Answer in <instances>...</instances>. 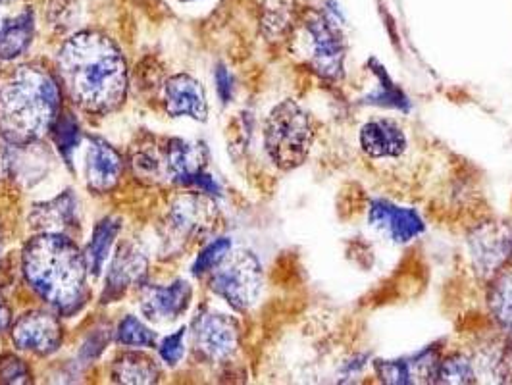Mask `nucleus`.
I'll return each mask as SVG.
<instances>
[{
  "instance_id": "nucleus-6",
  "label": "nucleus",
  "mask_w": 512,
  "mask_h": 385,
  "mask_svg": "<svg viewBox=\"0 0 512 385\" xmlns=\"http://www.w3.org/2000/svg\"><path fill=\"white\" fill-rule=\"evenodd\" d=\"M262 264L251 251H235L224 258L210 278L212 291L231 308L245 312L255 305L262 293Z\"/></svg>"
},
{
  "instance_id": "nucleus-18",
  "label": "nucleus",
  "mask_w": 512,
  "mask_h": 385,
  "mask_svg": "<svg viewBox=\"0 0 512 385\" xmlns=\"http://www.w3.org/2000/svg\"><path fill=\"white\" fill-rule=\"evenodd\" d=\"M31 224L45 233H66L77 224V199L66 191L49 203L33 206Z\"/></svg>"
},
{
  "instance_id": "nucleus-13",
  "label": "nucleus",
  "mask_w": 512,
  "mask_h": 385,
  "mask_svg": "<svg viewBox=\"0 0 512 385\" xmlns=\"http://www.w3.org/2000/svg\"><path fill=\"white\" fill-rule=\"evenodd\" d=\"M147 268L149 262L141 253V249H137L133 243L122 245L112 260L110 272L106 276L103 303L118 301L128 293V289L139 287L147 280Z\"/></svg>"
},
{
  "instance_id": "nucleus-37",
  "label": "nucleus",
  "mask_w": 512,
  "mask_h": 385,
  "mask_svg": "<svg viewBox=\"0 0 512 385\" xmlns=\"http://www.w3.org/2000/svg\"><path fill=\"white\" fill-rule=\"evenodd\" d=\"M181 2H197V0H181Z\"/></svg>"
},
{
  "instance_id": "nucleus-23",
  "label": "nucleus",
  "mask_w": 512,
  "mask_h": 385,
  "mask_svg": "<svg viewBox=\"0 0 512 385\" xmlns=\"http://www.w3.org/2000/svg\"><path fill=\"white\" fill-rule=\"evenodd\" d=\"M158 374L156 362L143 353H126L112 364V380L120 384H154Z\"/></svg>"
},
{
  "instance_id": "nucleus-10",
  "label": "nucleus",
  "mask_w": 512,
  "mask_h": 385,
  "mask_svg": "<svg viewBox=\"0 0 512 385\" xmlns=\"http://www.w3.org/2000/svg\"><path fill=\"white\" fill-rule=\"evenodd\" d=\"M12 341L18 349L39 357H49L62 343V328L56 316L33 310L20 316L12 326Z\"/></svg>"
},
{
  "instance_id": "nucleus-36",
  "label": "nucleus",
  "mask_w": 512,
  "mask_h": 385,
  "mask_svg": "<svg viewBox=\"0 0 512 385\" xmlns=\"http://www.w3.org/2000/svg\"><path fill=\"white\" fill-rule=\"evenodd\" d=\"M14 2H18V0H0V4H4V6L6 4H14Z\"/></svg>"
},
{
  "instance_id": "nucleus-3",
  "label": "nucleus",
  "mask_w": 512,
  "mask_h": 385,
  "mask_svg": "<svg viewBox=\"0 0 512 385\" xmlns=\"http://www.w3.org/2000/svg\"><path fill=\"white\" fill-rule=\"evenodd\" d=\"M60 108L56 81L41 68L22 66L0 85V129L14 145L51 131Z\"/></svg>"
},
{
  "instance_id": "nucleus-34",
  "label": "nucleus",
  "mask_w": 512,
  "mask_h": 385,
  "mask_svg": "<svg viewBox=\"0 0 512 385\" xmlns=\"http://www.w3.org/2000/svg\"><path fill=\"white\" fill-rule=\"evenodd\" d=\"M12 147H14V143L0 129V180L6 178L10 174V170H12V162H14Z\"/></svg>"
},
{
  "instance_id": "nucleus-20",
  "label": "nucleus",
  "mask_w": 512,
  "mask_h": 385,
  "mask_svg": "<svg viewBox=\"0 0 512 385\" xmlns=\"http://www.w3.org/2000/svg\"><path fill=\"white\" fill-rule=\"evenodd\" d=\"M35 37V12L31 6L0 24V58L14 60L29 49Z\"/></svg>"
},
{
  "instance_id": "nucleus-12",
  "label": "nucleus",
  "mask_w": 512,
  "mask_h": 385,
  "mask_svg": "<svg viewBox=\"0 0 512 385\" xmlns=\"http://www.w3.org/2000/svg\"><path fill=\"white\" fill-rule=\"evenodd\" d=\"M439 353L434 347L410 355L405 359L374 360V372L384 384H416V382H436Z\"/></svg>"
},
{
  "instance_id": "nucleus-1",
  "label": "nucleus",
  "mask_w": 512,
  "mask_h": 385,
  "mask_svg": "<svg viewBox=\"0 0 512 385\" xmlns=\"http://www.w3.org/2000/svg\"><path fill=\"white\" fill-rule=\"evenodd\" d=\"M58 72L72 101L93 114L120 108L128 93V70L120 49L99 31H81L58 52Z\"/></svg>"
},
{
  "instance_id": "nucleus-24",
  "label": "nucleus",
  "mask_w": 512,
  "mask_h": 385,
  "mask_svg": "<svg viewBox=\"0 0 512 385\" xmlns=\"http://www.w3.org/2000/svg\"><path fill=\"white\" fill-rule=\"evenodd\" d=\"M478 366L476 359L464 353H453L439 360L437 366V384H474L478 382Z\"/></svg>"
},
{
  "instance_id": "nucleus-8",
  "label": "nucleus",
  "mask_w": 512,
  "mask_h": 385,
  "mask_svg": "<svg viewBox=\"0 0 512 385\" xmlns=\"http://www.w3.org/2000/svg\"><path fill=\"white\" fill-rule=\"evenodd\" d=\"M468 251L478 276L491 280L511 262L512 228L505 224H482L468 237Z\"/></svg>"
},
{
  "instance_id": "nucleus-2",
  "label": "nucleus",
  "mask_w": 512,
  "mask_h": 385,
  "mask_svg": "<svg viewBox=\"0 0 512 385\" xmlns=\"http://www.w3.org/2000/svg\"><path fill=\"white\" fill-rule=\"evenodd\" d=\"M29 287L58 314H74L87 299V260L66 233H41L22 255Z\"/></svg>"
},
{
  "instance_id": "nucleus-25",
  "label": "nucleus",
  "mask_w": 512,
  "mask_h": 385,
  "mask_svg": "<svg viewBox=\"0 0 512 385\" xmlns=\"http://www.w3.org/2000/svg\"><path fill=\"white\" fill-rule=\"evenodd\" d=\"M295 22L293 0H266L262 8V29L270 41L285 37Z\"/></svg>"
},
{
  "instance_id": "nucleus-38",
  "label": "nucleus",
  "mask_w": 512,
  "mask_h": 385,
  "mask_svg": "<svg viewBox=\"0 0 512 385\" xmlns=\"http://www.w3.org/2000/svg\"><path fill=\"white\" fill-rule=\"evenodd\" d=\"M511 264H512V253H511Z\"/></svg>"
},
{
  "instance_id": "nucleus-15",
  "label": "nucleus",
  "mask_w": 512,
  "mask_h": 385,
  "mask_svg": "<svg viewBox=\"0 0 512 385\" xmlns=\"http://www.w3.org/2000/svg\"><path fill=\"white\" fill-rule=\"evenodd\" d=\"M164 103H166L168 114H172L174 118L189 116L197 122H205L208 114L205 89L197 79L185 74L170 77L166 81Z\"/></svg>"
},
{
  "instance_id": "nucleus-32",
  "label": "nucleus",
  "mask_w": 512,
  "mask_h": 385,
  "mask_svg": "<svg viewBox=\"0 0 512 385\" xmlns=\"http://www.w3.org/2000/svg\"><path fill=\"white\" fill-rule=\"evenodd\" d=\"M106 343H108V334H104V330H95L93 334L87 337V341L83 343L79 357H81V360H85V362L99 359L104 351V347H106Z\"/></svg>"
},
{
  "instance_id": "nucleus-30",
  "label": "nucleus",
  "mask_w": 512,
  "mask_h": 385,
  "mask_svg": "<svg viewBox=\"0 0 512 385\" xmlns=\"http://www.w3.org/2000/svg\"><path fill=\"white\" fill-rule=\"evenodd\" d=\"M0 380L6 384H27L29 382V370L24 360L14 355L0 357Z\"/></svg>"
},
{
  "instance_id": "nucleus-4",
  "label": "nucleus",
  "mask_w": 512,
  "mask_h": 385,
  "mask_svg": "<svg viewBox=\"0 0 512 385\" xmlns=\"http://www.w3.org/2000/svg\"><path fill=\"white\" fill-rule=\"evenodd\" d=\"M314 128L307 110L287 99L272 108L264 126V149L280 170L299 168L310 154Z\"/></svg>"
},
{
  "instance_id": "nucleus-26",
  "label": "nucleus",
  "mask_w": 512,
  "mask_h": 385,
  "mask_svg": "<svg viewBox=\"0 0 512 385\" xmlns=\"http://www.w3.org/2000/svg\"><path fill=\"white\" fill-rule=\"evenodd\" d=\"M376 66V64H374ZM372 74L376 76V91L368 93L364 97V103L374 104V106H384V108H393V110H401V112H409V97L391 81V77L387 76L384 68H372Z\"/></svg>"
},
{
  "instance_id": "nucleus-29",
  "label": "nucleus",
  "mask_w": 512,
  "mask_h": 385,
  "mask_svg": "<svg viewBox=\"0 0 512 385\" xmlns=\"http://www.w3.org/2000/svg\"><path fill=\"white\" fill-rule=\"evenodd\" d=\"M231 253V239L220 237L206 245L205 249L199 253V257L193 264V274L195 276H205L206 272H212L224 258Z\"/></svg>"
},
{
  "instance_id": "nucleus-27",
  "label": "nucleus",
  "mask_w": 512,
  "mask_h": 385,
  "mask_svg": "<svg viewBox=\"0 0 512 385\" xmlns=\"http://www.w3.org/2000/svg\"><path fill=\"white\" fill-rule=\"evenodd\" d=\"M116 341L126 347H154L156 335L139 318L126 316L116 330Z\"/></svg>"
},
{
  "instance_id": "nucleus-7",
  "label": "nucleus",
  "mask_w": 512,
  "mask_h": 385,
  "mask_svg": "<svg viewBox=\"0 0 512 385\" xmlns=\"http://www.w3.org/2000/svg\"><path fill=\"white\" fill-rule=\"evenodd\" d=\"M191 334L197 353L210 362L230 360L239 347V326L224 312L205 308L193 320Z\"/></svg>"
},
{
  "instance_id": "nucleus-17",
  "label": "nucleus",
  "mask_w": 512,
  "mask_h": 385,
  "mask_svg": "<svg viewBox=\"0 0 512 385\" xmlns=\"http://www.w3.org/2000/svg\"><path fill=\"white\" fill-rule=\"evenodd\" d=\"M205 145L191 143L185 139H172L166 149V172L172 180L180 185H193L195 180L205 172L206 168Z\"/></svg>"
},
{
  "instance_id": "nucleus-33",
  "label": "nucleus",
  "mask_w": 512,
  "mask_h": 385,
  "mask_svg": "<svg viewBox=\"0 0 512 385\" xmlns=\"http://www.w3.org/2000/svg\"><path fill=\"white\" fill-rule=\"evenodd\" d=\"M216 91H218V97L222 103H231L233 93H235V81H233L230 70L222 64L216 68Z\"/></svg>"
},
{
  "instance_id": "nucleus-14",
  "label": "nucleus",
  "mask_w": 512,
  "mask_h": 385,
  "mask_svg": "<svg viewBox=\"0 0 512 385\" xmlns=\"http://www.w3.org/2000/svg\"><path fill=\"white\" fill-rule=\"evenodd\" d=\"M191 285L185 280H176L170 285H149L141 295V310L153 322H172L191 305Z\"/></svg>"
},
{
  "instance_id": "nucleus-35",
  "label": "nucleus",
  "mask_w": 512,
  "mask_h": 385,
  "mask_svg": "<svg viewBox=\"0 0 512 385\" xmlns=\"http://www.w3.org/2000/svg\"><path fill=\"white\" fill-rule=\"evenodd\" d=\"M10 324V310L4 305V301L0 299V334L8 328Z\"/></svg>"
},
{
  "instance_id": "nucleus-16",
  "label": "nucleus",
  "mask_w": 512,
  "mask_h": 385,
  "mask_svg": "<svg viewBox=\"0 0 512 385\" xmlns=\"http://www.w3.org/2000/svg\"><path fill=\"white\" fill-rule=\"evenodd\" d=\"M87 187L95 193L110 191L122 174V158L101 137L89 139L87 151Z\"/></svg>"
},
{
  "instance_id": "nucleus-22",
  "label": "nucleus",
  "mask_w": 512,
  "mask_h": 385,
  "mask_svg": "<svg viewBox=\"0 0 512 385\" xmlns=\"http://www.w3.org/2000/svg\"><path fill=\"white\" fill-rule=\"evenodd\" d=\"M120 230H122V222L116 220V218H104L93 230L91 241H89L87 251H85L87 270L93 278H97L101 274L104 262L110 255V249H112Z\"/></svg>"
},
{
  "instance_id": "nucleus-19",
  "label": "nucleus",
  "mask_w": 512,
  "mask_h": 385,
  "mask_svg": "<svg viewBox=\"0 0 512 385\" xmlns=\"http://www.w3.org/2000/svg\"><path fill=\"white\" fill-rule=\"evenodd\" d=\"M216 206L212 201H206L205 197H197V195H187L178 199L172 212H170V220L172 226L180 231L181 235L193 237V235H201L205 233L216 216Z\"/></svg>"
},
{
  "instance_id": "nucleus-9",
  "label": "nucleus",
  "mask_w": 512,
  "mask_h": 385,
  "mask_svg": "<svg viewBox=\"0 0 512 385\" xmlns=\"http://www.w3.org/2000/svg\"><path fill=\"white\" fill-rule=\"evenodd\" d=\"M368 226L385 241L407 245L418 239L424 230V218L410 206L397 205L387 199H374L368 206Z\"/></svg>"
},
{
  "instance_id": "nucleus-28",
  "label": "nucleus",
  "mask_w": 512,
  "mask_h": 385,
  "mask_svg": "<svg viewBox=\"0 0 512 385\" xmlns=\"http://www.w3.org/2000/svg\"><path fill=\"white\" fill-rule=\"evenodd\" d=\"M52 129H54V143H56L58 151L64 156L66 162H70L72 153L76 151L79 139H81V131H79L76 118L72 114L58 116Z\"/></svg>"
},
{
  "instance_id": "nucleus-21",
  "label": "nucleus",
  "mask_w": 512,
  "mask_h": 385,
  "mask_svg": "<svg viewBox=\"0 0 512 385\" xmlns=\"http://www.w3.org/2000/svg\"><path fill=\"white\" fill-rule=\"evenodd\" d=\"M487 308L493 322L512 335V270L495 274L487 287Z\"/></svg>"
},
{
  "instance_id": "nucleus-11",
  "label": "nucleus",
  "mask_w": 512,
  "mask_h": 385,
  "mask_svg": "<svg viewBox=\"0 0 512 385\" xmlns=\"http://www.w3.org/2000/svg\"><path fill=\"white\" fill-rule=\"evenodd\" d=\"M359 147L376 162L399 160L409 151V135L393 118H374L359 129Z\"/></svg>"
},
{
  "instance_id": "nucleus-31",
  "label": "nucleus",
  "mask_w": 512,
  "mask_h": 385,
  "mask_svg": "<svg viewBox=\"0 0 512 385\" xmlns=\"http://www.w3.org/2000/svg\"><path fill=\"white\" fill-rule=\"evenodd\" d=\"M183 339H185V330L181 328L176 334L168 335V337L160 343L158 351H160V357H162V360H164L166 364L176 366V364L180 362L183 353H185Z\"/></svg>"
},
{
  "instance_id": "nucleus-5",
  "label": "nucleus",
  "mask_w": 512,
  "mask_h": 385,
  "mask_svg": "<svg viewBox=\"0 0 512 385\" xmlns=\"http://www.w3.org/2000/svg\"><path fill=\"white\" fill-rule=\"evenodd\" d=\"M303 29L312 70L330 81L343 76L347 39L343 33V14L337 2L326 0L322 8L308 10L303 18Z\"/></svg>"
}]
</instances>
